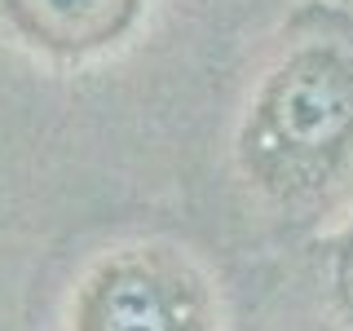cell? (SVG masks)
I'll use <instances>...</instances> for the list:
<instances>
[{
	"instance_id": "6da1fadb",
	"label": "cell",
	"mask_w": 353,
	"mask_h": 331,
	"mask_svg": "<svg viewBox=\"0 0 353 331\" xmlns=\"http://www.w3.org/2000/svg\"><path fill=\"white\" fill-rule=\"evenodd\" d=\"M225 181L279 257L353 217V9L296 0L261 36L225 119Z\"/></svg>"
},
{
	"instance_id": "7a4b0ae2",
	"label": "cell",
	"mask_w": 353,
	"mask_h": 331,
	"mask_svg": "<svg viewBox=\"0 0 353 331\" xmlns=\"http://www.w3.org/2000/svg\"><path fill=\"white\" fill-rule=\"evenodd\" d=\"M66 331H234V296L199 243L128 234L75 274Z\"/></svg>"
},
{
	"instance_id": "3957f363",
	"label": "cell",
	"mask_w": 353,
	"mask_h": 331,
	"mask_svg": "<svg viewBox=\"0 0 353 331\" xmlns=\"http://www.w3.org/2000/svg\"><path fill=\"white\" fill-rule=\"evenodd\" d=\"M159 14V0H0V27L18 49L58 66L124 53Z\"/></svg>"
},
{
	"instance_id": "277c9868",
	"label": "cell",
	"mask_w": 353,
	"mask_h": 331,
	"mask_svg": "<svg viewBox=\"0 0 353 331\" xmlns=\"http://www.w3.org/2000/svg\"><path fill=\"white\" fill-rule=\"evenodd\" d=\"M296 331H353V217L327 239L283 257Z\"/></svg>"
},
{
	"instance_id": "5b68a950",
	"label": "cell",
	"mask_w": 353,
	"mask_h": 331,
	"mask_svg": "<svg viewBox=\"0 0 353 331\" xmlns=\"http://www.w3.org/2000/svg\"><path fill=\"white\" fill-rule=\"evenodd\" d=\"M345 5H349V9H353V0H345Z\"/></svg>"
}]
</instances>
